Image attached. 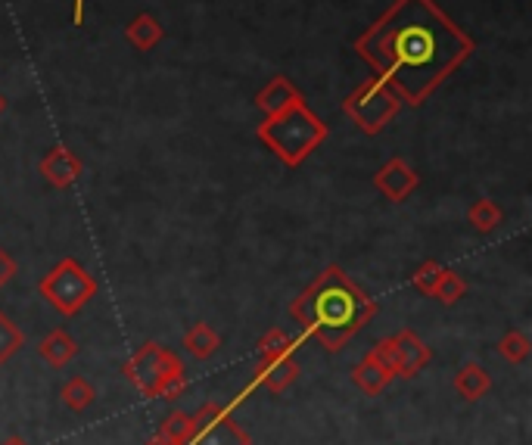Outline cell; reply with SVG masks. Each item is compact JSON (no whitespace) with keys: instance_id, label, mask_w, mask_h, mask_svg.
Instances as JSON below:
<instances>
[{"instance_id":"1","label":"cell","mask_w":532,"mask_h":445,"mask_svg":"<svg viewBox=\"0 0 532 445\" xmlns=\"http://www.w3.org/2000/svg\"><path fill=\"white\" fill-rule=\"evenodd\" d=\"M473 38L436 0H392L355 38V53L402 106H424L470 57Z\"/></svg>"},{"instance_id":"2","label":"cell","mask_w":532,"mask_h":445,"mask_svg":"<svg viewBox=\"0 0 532 445\" xmlns=\"http://www.w3.org/2000/svg\"><path fill=\"white\" fill-rule=\"evenodd\" d=\"M377 315V299L364 293L340 265H327L293 302L290 318L302 327V340H318L324 352L343 346Z\"/></svg>"},{"instance_id":"3","label":"cell","mask_w":532,"mask_h":445,"mask_svg":"<svg viewBox=\"0 0 532 445\" xmlns=\"http://www.w3.org/2000/svg\"><path fill=\"white\" fill-rule=\"evenodd\" d=\"M327 122L315 113L312 106L299 97L287 109H280L274 116H265L256 128L259 141L287 165V169H299V165L312 156L327 141Z\"/></svg>"},{"instance_id":"4","label":"cell","mask_w":532,"mask_h":445,"mask_svg":"<svg viewBox=\"0 0 532 445\" xmlns=\"http://www.w3.org/2000/svg\"><path fill=\"white\" fill-rule=\"evenodd\" d=\"M97 281L94 274L84 268L78 259L66 256L56 262L41 281H38V293L41 299H47V305L53 312H60L66 318H75L84 305H88L97 296Z\"/></svg>"},{"instance_id":"5","label":"cell","mask_w":532,"mask_h":445,"mask_svg":"<svg viewBox=\"0 0 532 445\" xmlns=\"http://www.w3.org/2000/svg\"><path fill=\"white\" fill-rule=\"evenodd\" d=\"M402 100L396 91L386 88L380 78H364L361 85L343 100V113L352 119V125L361 134H380L392 119L399 116Z\"/></svg>"},{"instance_id":"6","label":"cell","mask_w":532,"mask_h":445,"mask_svg":"<svg viewBox=\"0 0 532 445\" xmlns=\"http://www.w3.org/2000/svg\"><path fill=\"white\" fill-rule=\"evenodd\" d=\"M184 445H252V439L234 421L231 405L203 402L190 414V433Z\"/></svg>"},{"instance_id":"7","label":"cell","mask_w":532,"mask_h":445,"mask_svg":"<svg viewBox=\"0 0 532 445\" xmlns=\"http://www.w3.org/2000/svg\"><path fill=\"white\" fill-rule=\"evenodd\" d=\"M178 365H184V361L172 349L159 346L156 340H147L122 365V374L144 399H156V386H159L162 374L178 368Z\"/></svg>"},{"instance_id":"8","label":"cell","mask_w":532,"mask_h":445,"mask_svg":"<svg viewBox=\"0 0 532 445\" xmlns=\"http://www.w3.org/2000/svg\"><path fill=\"white\" fill-rule=\"evenodd\" d=\"M299 380V361L296 355H280V358H259L256 361V371H252V383L237 396L234 405H240L252 389H268V393L280 396L284 389H290Z\"/></svg>"},{"instance_id":"9","label":"cell","mask_w":532,"mask_h":445,"mask_svg":"<svg viewBox=\"0 0 532 445\" xmlns=\"http://www.w3.org/2000/svg\"><path fill=\"white\" fill-rule=\"evenodd\" d=\"M374 187L377 193H383V200L389 203H405L411 193L420 187V175L411 169V165L402 156H392L383 169H377L374 175Z\"/></svg>"},{"instance_id":"10","label":"cell","mask_w":532,"mask_h":445,"mask_svg":"<svg viewBox=\"0 0 532 445\" xmlns=\"http://www.w3.org/2000/svg\"><path fill=\"white\" fill-rule=\"evenodd\" d=\"M38 172L44 175V181L56 190H69L81 172H84V162L69 150V147H50L44 153V159L38 162Z\"/></svg>"},{"instance_id":"11","label":"cell","mask_w":532,"mask_h":445,"mask_svg":"<svg viewBox=\"0 0 532 445\" xmlns=\"http://www.w3.org/2000/svg\"><path fill=\"white\" fill-rule=\"evenodd\" d=\"M392 343H396V361H399L396 377L411 380V377H417L420 371L430 365L433 352H430V346L420 340L411 327H405V330H399V333H392Z\"/></svg>"},{"instance_id":"12","label":"cell","mask_w":532,"mask_h":445,"mask_svg":"<svg viewBox=\"0 0 532 445\" xmlns=\"http://www.w3.org/2000/svg\"><path fill=\"white\" fill-rule=\"evenodd\" d=\"M302 94H299V88L293 85V81L287 78V75H274L268 85L256 94V109L262 116H274V113H280V109H287L290 103H296Z\"/></svg>"},{"instance_id":"13","label":"cell","mask_w":532,"mask_h":445,"mask_svg":"<svg viewBox=\"0 0 532 445\" xmlns=\"http://www.w3.org/2000/svg\"><path fill=\"white\" fill-rule=\"evenodd\" d=\"M38 355L47 361L50 368H56V371H63L69 361L78 355V343L72 340V333L66 330V327H53L47 337L38 343Z\"/></svg>"},{"instance_id":"14","label":"cell","mask_w":532,"mask_h":445,"mask_svg":"<svg viewBox=\"0 0 532 445\" xmlns=\"http://www.w3.org/2000/svg\"><path fill=\"white\" fill-rule=\"evenodd\" d=\"M452 386L464 402H480L483 396H489L492 374L480 365V361H467V365L455 374Z\"/></svg>"},{"instance_id":"15","label":"cell","mask_w":532,"mask_h":445,"mask_svg":"<svg viewBox=\"0 0 532 445\" xmlns=\"http://www.w3.org/2000/svg\"><path fill=\"white\" fill-rule=\"evenodd\" d=\"M165 38L162 22L153 13H137L128 25H125V41L137 50V53H150L153 47H159V41Z\"/></svg>"},{"instance_id":"16","label":"cell","mask_w":532,"mask_h":445,"mask_svg":"<svg viewBox=\"0 0 532 445\" xmlns=\"http://www.w3.org/2000/svg\"><path fill=\"white\" fill-rule=\"evenodd\" d=\"M184 349L196 358V361H209L218 349H221V337L206 324L196 321L184 330Z\"/></svg>"},{"instance_id":"17","label":"cell","mask_w":532,"mask_h":445,"mask_svg":"<svg viewBox=\"0 0 532 445\" xmlns=\"http://www.w3.org/2000/svg\"><path fill=\"white\" fill-rule=\"evenodd\" d=\"M392 380H396V377H389L386 371H380L368 355H364L358 365L352 368V383L361 389L364 396H380Z\"/></svg>"},{"instance_id":"18","label":"cell","mask_w":532,"mask_h":445,"mask_svg":"<svg viewBox=\"0 0 532 445\" xmlns=\"http://www.w3.org/2000/svg\"><path fill=\"white\" fill-rule=\"evenodd\" d=\"M501 218H504L501 206L495 200H489V197H480L467 209V221H470V228L476 234H492L501 225Z\"/></svg>"},{"instance_id":"19","label":"cell","mask_w":532,"mask_h":445,"mask_svg":"<svg viewBox=\"0 0 532 445\" xmlns=\"http://www.w3.org/2000/svg\"><path fill=\"white\" fill-rule=\"evenodd\" d=\"M60 399L69 411H88L97 402V389L84 377H69L60 389Z\"/></svg>"},{"instance_id":"20","label":"cell","mask_w":532,"mask_h":445,"mask_svg":"<svg viewBox=\"0 0 532 445\" xmlns=\"http://www.w3.org/2000/svg\"><path fill=\"white\" fill-rule=\"evenodd\" d=\"M22 346H25L22 327H19L10 315L0 312V368H4L10 358H16V355L22 352Z\"/></svg>"},{"instance_id":"21","label":"cell","mask_w":532,"mask_h":445,"mask_svg":"<svg viewBox=\"0 0 532 445\" xmlns=\"http://www.w3.org/2000/svg\"><path fill=\"white\" fill-rule=\"evenodd\" d=\"M299 349V340H293L287 330H280V327H271L265 337L256 343V352L259 358H280V355H296Z\"/></svg>"},{"instance_id":"22","label":"cell","mask_w":532,"mask_h":445,"mask_svg":"<svg viewBox=\"0 0 532 445\" xmlns=\"http://www.w3.org/2000/svg\"><path fill=\"white\" fill-rule=\"evenodd\" d=\"M498 355L508 361V365H523V361L529 358V352H532V343H529V337L523 330H508L504 337L498 340Z\"/></svg>"},{"instance_id":"23","label":"cell","mask_w":532,"mask_h":445,"mask_svg":"<svg viewBox=\"0 0 532 445\" xmlns=\"http://www.w3.org/2000/svg\"><path fill=\"white\" fill-rule=\"evenodd\" d=\"M467 293V281L455 271V268H442V277H439V284L433 290V299H439L442 305H455L458 299H464Z\"/></svg>"},{"instance_id":"24","label":"cell","mask_w":532,"mask_h":445,"mask_svg":"<svg viewBox=\"0 0 532 445\" xmlns=\"http://www.w3.org/2000/svg\"><path fill=\"white\" fill-rule=\"evenodd\" d=\"M187 393V371L184 365L172 368V371H165L159 386H156V399H165V402H178L181 396Z\"/></svg>"},{"instance_id":"25","label":"cell","mask_w":532,"mask_h":445,"mask_svg":"<svg viewBox=\"0 0 532 445\" xmlns=\"http://www.w3.org/2000/svg\"><path fill=\"white\" fill-rule=\"evenodd\" d=\"M187 433H190V414L175 408L172 414L165 417V421L159 424V436L168 439V442H175V445H184L187 442Z\"/></svg>"},{"instance_id":"26","label":"cell","mask_w":532,"mask_h":445,"mask_svg":"<svg viewBox=\"0 0 532 445\" xmlns=\"http://www.w3.org/2000/svg\"><path fill=\"white\" fill-rule=\"evenodd\" d=\"M439 277H442V265L436 259H427V262H420L411 274V287L417 293H424V296H433L436 284H439Z\"/></svg>"},{"instance_id":"27","label":"cell","mask_w":532,"mask_h":445,"mask_svg":"<svg viewBox=\"0 0 532 445\" xmlns=\"http://www.w3.org/2000/svg\"><path fill=\"white\" fill-rule=\"evenodd\" d=\"M368 358L374 361V365H377L380 371H386L389 377H396L399 361H396V343H392V337H386V340L374 343V346L368 349Z\"/></svg>"},{"instance_id":"28","label":"cell","mask_w":532,"mask_h":445,"mask_svg":"<svg viewBox=\"0 0 532 445\" xmlns=\"http://www.w3.org/2000/svg\"><path fill=\"white\" fill-rule=\"evenodd\" d=\"M16 274H19V265H16V259L7 253L4 246H0V290H4V287L13 281Z\"/></svg>"},{"instance_id":"29","label":"cell","mask_w":532,"mask_h":445,"mask_svg":"<svg viewBox=\"0 0 532 445\" xmlns=\"http://www.w3.org/2000/svg\"><path fill=\"white\" fill-rule=\"evenodd\" d=\"M72 22L75 25L84 22V0H72Z\"/></svg>"},{"instance_id":"30","label":"cell","mask_w":532,"mask_h":445,"mask_svg":"<svg viewBox=\"0 0 532 445\" xmlns=\"http://www.w3.org/2000/svg\"><path fill=\"white\" fill-rule=\"evenodd\" d=\"M144 445H175V442H168V439H162V436L156 433V436H153V439H147Z\"/></svg>"},{"instance_id":"31","label":"cell","mask_w":532,"mask_h":445,"mask_svg":"<svg viewBox=\"0 0 532 445\" xmlns=\"http://www.w3.org/2000/svg\"><path fill=\"white\" fill-rule=\"evenodd\" d=\"M4 445H28V442H25L22 436H10V439H7Z\"/></svg>"},{"instance_id":"32","label":"cell","mask_w":532,"mask_h":445,"mask_svg":"<svg viewBox=\"0 0 532 445\" xmlns=\"http://www.w3.org/2000/svg\"><path fill=\"white\" fill-rule=\"evenodd\" d=\"M7 106H10V103H7V97H4V94H0V116H4V113H7Z\"/></svg>"}]
</instances>
